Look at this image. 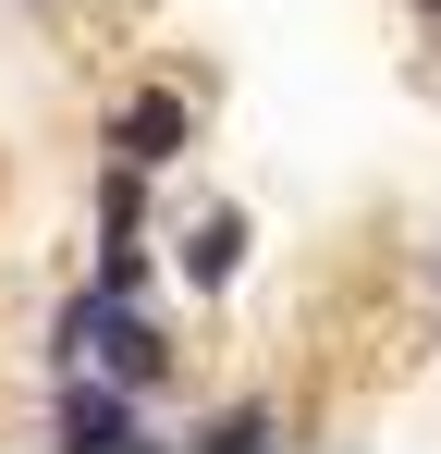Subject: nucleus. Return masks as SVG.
I'll return each instance as SVG.
<instances>
[{"instance_id":"f257e3e1","label":"nucleus","mask_w":441,"mask_h":454,"mask_svg":"<svg viewBox=\"0 0 441 454\" xmlns=\"http://www.w3.org/2000/svg\"><path fill=\"white\" fill-rule=\"evenodd\" d=\"M50 356H62V369H111V380H135V393H172V369H184L172 332H159L135 295H111V283H74V295H62Z\"/></svg>"},{"instance_id":"f03ea898","label":"nucleus","mask_w":441,"mask_h":454,"mask_svg":"<svg viewBox=\"0 0 441 454\" xmlns=\"http://www.w3.org/2000/svg\"><path fill=\"white\" fill-rule=\"evenodd\" d=\"M62 442H86V454H135L147 442V393L135 380H111V369H62Z\"/></svg>"},{"instance_id":"7ed1b4c3","label":"nucleus","mask_w":441,"mask_h":454,"mask_svg":"<svg viewBox=\"0 0 441 454\" xmlns=\"http://www.w3.org/2000/svg\"><path fill=\"white\" fill-rule=\"evenodd\" d=\"M197 148V111H184V86H147L111 111V160H135V172H172V160Z\"/></svg>"},{"instance_id":"20e7f679","label":"nucleus","mask_w":441,"mask_h":454,"mask_svg":"<svg viewBox=\"0 0 441 454\" xmlns=\"http://www.w3.org/2000/svg\"><path fill=\"white\" fill-rule=\"evenodd\" d=\"M172 270H184L197 295H220V283L245 270V222H233V209H197V222L172 233Z\"/></svg>"},{"instance_id":"39448f33","label":"nucleus","mask_w":441,"mask_h":454,"mask_svg":"<svg viewBox=\"0 0 441 454\" xmlns=\"http://www.w3.org/2000/svg\"><path fill=\"white\" fill-rule=\"evenodd\" d=\"M197 442H209V454H258V442H282V418H270V405H220Z\"/></svg>"},{"instance_id":"423d86ee","label":"nucleus","mask_w":441,"mask_h":454,"mask_svg":"<svg viewBox=\"0 0 441 454\" xmlns=\"http://www.w3.org/2000/svg\"><path fill=\"white\" fill-rule=\"evenodd\" d=\"M86 283H111V295H147V233H111V246H98V270H86Z\"/></svg>"}]
</instances>
